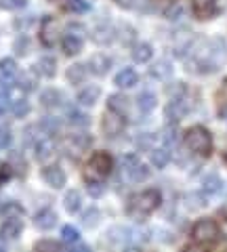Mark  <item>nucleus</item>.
Segmentation results:
<instances>
[{
    "instance_id": "nucleus-1",
    "label": "nucleus",
    "mask_w": 227,
    "mask_h": 252,
    "mask_svg": "<svg viewBox=\"0 0 227 252\" xmlns=\"http://www.w3.org/2000/svg\"><path fill=\"white\" fill-rule=\"evenodd\" d=\"M223 59V40H208L200 51H195V65L200 72H215Z\"/></svg>"
},
{
    "instance_id": "nucleus-2",
    "label": "nucleus",
    "mask_w": 227,
    "mask_h": 252,
    "mask_svg": "<svg viewBox=\"0 0 227 252\" xmlns=\"http://www.w3.org/2000/svg\"><path fill=\"white\" fill-rule=\"evenodd\" d=\"M158 204H160L158 191L150 189V191H141L137 195H132V198L129 200V204H127V212L135 219H143V217H147L150 212H154L156 208H158Z\"/></svg>"
},
{
    "instance_id": "nucleus-3",
    "label": "nucleus",
    "mask_w": 227,
    "mask_h": 252,
    "mask_svg": "<svg viewBox=\"0 0 227 252\" xmlns=\"http://www.w3.org/2000/svg\"><path fill=\"white\" fill-rule=\"evenodd\" d=\"M109 172H112V158L105 152H97L84 168V179L87 183H95V181H103Z\"/></svg>"
},
{
    "instance_id": "nucleus-4",
    "label": "nucleus",
    "mask_w": 227,
    "mask_h": 252,
    "mask_svg": "<svg viewBox=\"0 0 227 252\" xmlns=\"http://www.w3.org/2000/svg\"><path fill=\"white\" fill-rule=\"evenodd\" d=\"M185 145L194 154L206 156L210 149H213V137H210V132L206 128H202V126H194V128H190L185 132Z\"/></svg>"
},
{
    "instance_id": "nucleus-5",
    "label": "nucleus",
    "mask_w": 227,
    "mask_h": 252,
    "mask_svg": "<svg viewBox=\"0 0 227 252\" xmlns=\"http://www.w3.org/2000/svg\"><path fill=\"white\" fill-rule=\"evenodd\" d=\"M192 235H194V240L198 244H204L206 246V244H213V242L219 240V225L215 223L213 219H202V220H198V223L194 225Z\"/></svg>"
},
{
    "instance_id": "nucleus-6",
    "label": "nucleus",
    "mask_w": 227,
    "mask_h": 252,
    "mask_svg": "<svg viewBox=\"0 0 227 252\" xmlns=\"http://www.w3.org/2000/svg\"><path fill=\"white\" fill-rule=\"evenodd\" d=\"M122 168H124V172H127L129 181H143V179H147V175H150V170L139 162L137 156H124L122 158Z\"/></svg>"
},
{
    "instance_id": "nucleus-7",
    "label": "nucleus",
    "mask_w": 227,
    "mask_h": 252,
    "mask_svg": "<svg viewBox=\"0 0 227 252\" xmlns=\"http://www.w3.org/2000/svg\"><path fill=\"white\" fill-rule=\"evenodd\" d=\"M59 36H61V23L57 17H46L42 23V32H40V38L46 46H55L59 42Z\"/></svg>"
},
{
    "instance_id": "nucleus-8",
    "label": "nucleus",
    "mask_w": 227,
    "mask_h": 252,
    "mask_svg": "<svg viewBox=\"0 0 227 252\" xmlns=\"http://www.w3.org/2000/svg\"><path fill=\"white\" fill-rule=\"evenodd\" d=\"M101 130H103V135H105L107 139L118 137L120 132L124 130V120H122V116L116 114V112L105 114V116H103V122H101Z\"/></svg>"
},
{
    "instance_id": "nucleus-9",
    "label": "nucleus",
    "mask_w": 227,
    "mask_h": 252,
    "mask_svg": "<svg viewBox=\"0 0 227 252\" xmlns=\"http://www.w3.org/2000/svg\"><path fill=\"white\" fill-rule=\"evenodd\" d=\"M17 80V63L13 59H0V86H13V82Z\"/></svg>"
},
{
    "instance_id": "nucleus-10",
    "label": "nucleus",
    "mask_w": 227,
    "mask_h": 252,
    "mask_svg": "<svg viewBox=\"0 0 227 252\" xmlns=\"http://www.w3.org/2000/svg\"><path fill=\"white\" fill-rule=\"evenodd\" d=\"M21 229H23V225H21L19 217H9L2 223V227H0V240H4V242L17 240L21 235Z\"/></svg>"
},
{
    "instance_id": "nucleus-11",
    "label": "nucleus",
    "mask_w": 227,
    "mask_h": 252,
    "mask_svg": "<svg viewBox=\"0 0 227 252\" xmlns=\"http://www.w3.org/2000/svg\"><path fill=\"white\" fill-rule=\"evenodd\" d=\"M187 112H190V105H187V101L183 97H173L170 99V103H168V107H166V116H168V120L173 124L181 120Z\"/></svg>"
},
{
    "instance_id": "nucleus-12",
    "label": "nucleus",
    "mask_w": 227,
    "mask_h": 252,
    "mask_svg": "<svg viewBox=\"0 0 227 252\" xmlns=\"http://www.w3.org/2000/svg\"><path fill=\"white\" fill-rule=\"evenodd\" d=\"M42 179L49 183L53 189H61L65 185V172L61 170L59 166H46L42 170Z\"/></svg>"
},
{
    "instance_id": "nucleus-13",
    "label": "nucleus",
    "mask_w": 227,
    "mask_h": 252,
    "mask_svg": "<svg viewBox=\"0 0 227 252\" xmlns=\"http://www.w3.org/2000/svg\"><path fill=\"white\" fill-rule=\"evenodd\" d=\"M87 67H91L93 74L105 76V74L109 72V67H112V59H109L107 55H103V53H97V55H93V57H91V61H89Z\"/></svg>"
},
{
    "instance_id": "nucleus-14",
    "label": "nucleus",
    "mask_w": 227,
    "mask_h": 252,
    "mask_svg": "<svg viewBox=\"0 0 227 252\" xmlns=\"http://www.w3.org/2000/svg\"><path fill=\"white\" fill-rule=\"evenodd\" d=\"M55 223H57V215H55L53 210H49V208L40 210V212H38V215L34 217V225L38 227V229H42V231L53 229Z\"/></svg>"
},
{
    "instance_id": "nucleus-15",
    "label": "nucleus",
    "mask_w": 227,
    "mask_h": 252,
    "mask_svg": "<svg viewBox=\"0 0 227 252\" xmlns=\"http://www.w3.org/2000/svg\"><path fill=\"white\" fill-rule=\"evenodd\" d=\"M107 105H109V109H112V112L120 114L122 118L129 116V112H130V99L124 97V94H112V97H109V101H107Z\"/></svg>"
},
{
    "instance_id": "nucleus-16",
    "label": "nucleus",
    "mask_w": 227,
    "mask_h": 252,
    "mask_svg": "<svg viewBox=\"0 0 227 252\" xmlns=\"http://www.w3.org/2000/svg\"><path fill=\"white\" fill-rule=\"evenodd\" d=\"M40 103L46 109H55V107L64 105V94H61L57 89H46L40 94Z\"/></svg>"
},
{
    "instance_id": "nucleus-17",
    "label": "nucleus",
    "mask_w": 227,
    "mask_h": 252,
    "mask_svg": "<svg viewBox=\"0 0 227 252\" xmlns=\"http://www.w3.org/2000/svg\"><path fill=\"white\" fill-rule=\"evenodd\" d=\"M114 36H116V32H114V28L109 26L107 21H103V23H99V26H95V32H93V40L99 42V44L112 42V40H114Z\"/></svg>"
},
{
    "instance_id": "nucleus-18",
    "label": "nucleus",
    "mask_w": 227,
    "mask_h": 252,
    "mask_svg": "<svg viewBox=\"0 0 227 252\" xmlns=\"http://www.w3.org/2000/svg\"><path fill=\"white\" fill-rule=\"evenodd\" d=\"M89 145H91V137L89 135H72L65 141V147H67L69 154H82Z\"/></svg>"
},
{
    "instance_id": "nucleus-19",
    "label": "nucleus",
    "mask_w": 227,
    "mask_h": 252,
    "mask_svg": "<svg viewBox=\"0 0 227 252\" xmlns=\"http://www.w3.org/2000/svg\"><path fill=\"white\" fill-rule=\"evenodd\" d=\"M150 74L156 80H168V78L173 76V65H170V61H166V59H160L150 67Z\"/></svg>"
},
{
    "instance_id": "nucleus-20",
    "label": "nucleus",
    "mask_w": 227,
    "mask_h": 252,
    "mask_svg": "<svg viewBox=\"0 0 227 252\" xmlns=\"http://www.w3.org/2000/svg\"><path fill=\"white\" fill-rule=\"evenodd\" d=\"M61 49L65 51V55H78L82 49V36H76L72 32H67L61 40Z\"/></svg>"
},
{
    "instance_id": "nucleus-21",
    "label": "nucleus",
    "mask_w": 227,
    "mask_h": 252,
    "mask_svg": "<svg viewBox=\"0 0 227 252\" xmlns=\"http://www.w3.org/2000/svg\"><path fill=\"white\" fill-rule=\"evenodd\" d=\"M36 72L40 74V76H44V78H53L55 76V72H57V63H55V59L53 57H49V55H44V57H40L36 61Z\"/></svg>"
},
{
    "instance_id": "nucleus-22",
    "label": "nucleus",
    "mask_w": 227,
    "mask_h": 252,
    "mask_svg": "<svg viewBox=\"0 0 227 252\" xmlns=\"http://www.w3.org/2000/svg\"><path fill=\"white\" fill-rule=\"evenodd\" d=\"M221 189H223V181L219 175H206L204 181H202V191L206 195H217L221 193Z\"/></svg>"
},
{
    "instance_id": "nucleus-23",
    "label": "nucleus",
    "mask_w": 227,
    "mask_h": 252,
    "mask_svg": "<svg viewBox=\"0 0 227 252\" xmlns=\"http://www.w3.org/2000/svg\"><path fill=\"white\" fill-rule=\"evenodd\" d=\"M99 94H101V91L97 89V86H84V89L78 93V103L84 105V107H91V105H95Z\"/></svg>"
},
{
    "instance_id": "nucleus-24",
    "label": "nucleus",
    "mask_w": 227,
    "mask_h": 252,
    "mask_svg": "<svg viewBox=\"0 0 227 252\" xmlns=\"http://www.w3.org/2000/svg\"><path fill=\"white\" fill-rule=\"evenodd\" d=\"M139 80V76L135 69H122V72H118V76H116V86H120V89H130V86H135Z\"/></svg>"
},
{
    "instance_id": "nucleus-25",
    "label": "nucleus",
    "mask_w": 227,
    "mask_h": 252,
    "mask_svg": "<svg viewBox=\"0 0 227 252\" xmlns=\"http://www.w3.org/2000/svg\"><path fill=\"white\" fill-rule=\"evenodd\" d=\"M55 156V143L51 139H42V141H38L36 143V158L40 162H46V160H51V158Z\"/></svg>"
},
{
    "instance_id": "nucleus-26",
    "label": "nucleus",
    "mask_w": 227,
    "mask_h": 252,
    "mask_svg": "<svg viewBox=\"0 0 227 252\" xmlns=\"http://www.w3.org/2000/svg\"><path fill=\"white\" fill-rule=\"evenodd\" d=\"M87 76H89V69H87V65H82V63H76V65H72L67 69L69 84H82L87 80Z\"/></svg>"
},
{
    "instance_id": "nucleus-27",
    "label": "nucleus",
    "mask_w": 227,
    "mask_h": 252,
    "mask_svg": "<svg viewBox=\"0 0 227 252\" xmlns=\"http://www.w3.org/2000/svg\"><path fill=\"white\" fill-rule=\"evenodd\" d=\"M137 105L143 114H150L152 109L156 107V94L152 91H141L139 97H137Z\"/></svg>"
},
{
    "instance_id": "nucleus-28",
    "label": "nucleus",
    "mask_w": 227,
    "mask_h": 252,
    "mask_svg": "<svg viewBox=\"0 0 227 252\" xmlns=\"http://www.w3.org/2000/svg\"><path fill=\"white\" fill-rule=\"evenodd\" d=\"M64 206L67 212H78L82 208V198H80V191H76V189H69L64 198Z\"/></svg>"
},
{
    "instance_id": "nucleus-29",
    "label": "nucleus",
    "mask_w": 227,
    "mask_h": 252,
    "mask_svg": "<svg viewBox=\"0 0 227 252\" xmlns=\"http://www.w3.org/2000/svg\"><path fill=\"white\" fill-rule=\"evenodd\" d=\"M152 46L147 42H141V44H135L132 46V59H135L137 63H145L152 59Z\"/></svg>"
},
{
    "instance_id": "nucleus-30",
    "label": "nucleus",
    "mask_w": 227,
    "mask_h": 252,
    "mask_svg": "<svg viewBox=\"0 0 227 252\" xmlns=\"http://www.w3.org/2000/svg\"><path fill=\"white\" fill-rule=\"evenodd\" d=\"M168 162H170V152H168V147L152 149V164H154L156 168H164Z\"/></svg>"
},
{
    "instance_id": "nucleus-31",
    "label": "nucleus",
    "mask_w": 227,
    "mask_h": 252,
    "mask_svg": "<svg viewBox=\"0 0 227 252\" xmlns=\"http://www.w3.org/2000/svg\"><path fill=\"white\" fill-rule=\"evenodd\" d=\"M67 122L74 124V126H87L89 124V116L82 114L80 109H76V107H69L67 109Z\"/></svg>"
},
{
    "instance_id": "nucleus-32",
    "label": "nucleus",
    "mask_w": 227,
    "mask_h": 252,
    "mask_svg": "<svg viewBox=\"0 0 227 252\" xmlns=\"http://www.w3.org/2000/svg\"><path fill=\"white\" fill-rule=\"evenodd\" d=\"M59 120L57 118H53V116H46L42 118V122H40V128L46 132V135H55V132H59Z\"/></svg>"
},
{
    "instance_id": "nucleus-33",
    "label": "nucleus",
    "mask_w": 227,
    "mask_h": 252,
    "mask_svg": "<svg viewBox=\"0 0 227 252\" xmlns=\"http://www.w3.org/2000/svg\"><path fill=\"white\" fill-rule=\"evenodd\" d=\"M99 210L97 208H89L87 212H84V217H82V223H84V227H95L97 223H99Z\"/></svg>"
},
{
    "instance_id": "nucleus-34",
    "label": "nucleus",
    "mask_w": 227,
    "mask_h": 252,
    "mask_svg": "<svg viewBox=\"0 0 227 252\" xmlns=\"http://www.w3.org/2000/svg\"><path fill=\"white\" fill-rule=\"evenodd\" d=\"M30 46H32L30 38H28V36H19V38H17V42H15V53H17L19 57H23V55H28Z\"/></svg>"
},
{
    "instance_id": "nucleus-35",
    "label": "nucleus",
    "mask_w": 227,
    "mask_h": 252,
    "mask_svg": "<svg viewBox=\"0 0 227 252\" xmlns=\"http://www.w3.org/2000/svg\"><path fill=\"white\" fill-rule=\"evenodd\" d=\"M0 215H4V217H19L21 215V206L19 204H15V202H6L2 208H0Z\"/></svg>"
},
{
    "instance_id": "nucleus-36",
    "label": "nucleus",
    "mask_w": 227,
    "mask_h": 252,
    "mask_svg": "<svg viewBox=\"0 0 227 252\" xmlns=\"http://www.w3.org/2000/svg\"><path fill=\"white\" fill-rule=\"evenodd\" d=\"M213 4H215V0H194V6H195V11H198L200 15H210Z\"/></svg>"
},
{
    "instance_id": "nucleus-37",
    "label": "nucleus",
    "mask_w": 227,
    "mask_h": 252,
    "mask_svg": "<svg viewBox=\"0 0 227 252\" xmlns=\"http://www.w3.org/2000/svg\"><path fill=\"white\" fill-rule=\"evenodd\" d=\"M13 114L17 116V118H23L28 112H30V105H28V101H23V99H17V101H13Z\"/></svg>"
},
{
    "instance_id": "nucleus-38",
    "label": "nucleus",
    "mask_w": 227,
    "mask_h": 252,
    "mask_svg": "<svg viewBox=\"0 0 227 252\" xmlns=\"http://www.w3.org/2000/svg\"><path fill=\"white\" fill-rule=\"evenodd\" d=\"M11 128L6 124H0V149H4V147H9L11 145Z\"/></svg>"
},
{
    "instance_id": "nucleus-39",
    "label": "nucleus",
    "mask_w": 227,
    "mask_h": 252,
    "mask_svg": "<svg viewBox=\"0 0 227 252\" xmlns=\"http://www.w3.org/2000/svg\"><path fill=\"white\" fill-rule=\"evenodd\" d=\"M61 235H64V242H67V244H76L80 240V235H78V231L74 227H64V229H61Z\"/></svg>"
},
{
    "instance_id": "nucleus-40",
    "label": "nucleus",
    "mask_w": 227,
    "mask_h": 252,
    "mask_svg": "<svg viewBox=\"0 0 227 252\" xmlns=\"http://www.w3.org/2000/svg\"><path fill=\"white\" fill-rule=\"evenodd\" d=\"M162 139H164V143H168V145H173V143H177V128H175V124L173 126H168V128H164V132H162Z\"/></svg>"
},
{
    "instance_id": "nucleus-41",
    "label": "nucleus",
    "mask_w": 227,
    "mask_h": 252,
    "mask_svg": "<svg viewBox=\"0 0 227 252\" xmlns=\"http://www.w3.org/2000/svg\"><path fill=\"white\" fill-rule=\"evenodd\" d=\"M183 15H185V9H183L181 4H175V6H170V9L166 11V17H168V19H173V21L181 19Z\"/></svg>"
},
{
    "instance_id": "nucleus-42",
    "label": "nucleus",
    "mask_w": 227,
    "mask_h": 252,
    "mask_svg": "<svg viewBox=\"0 0 227 252\" xmlns=\"http://www.w3.org/2000/svg\"><path fill=\"white\" fill-rule=\"evenodd\" d=\"M28 0H0V9H21V6H26Z\"/></svg>"
},
{
    "instance_id": "nucleus-43",
    "label": "nucleus",
    "mask_w": 227,
    "mask_h": 252,
    "mask_svg": "<svg viewBox=\"0 0 227 252\" xmlns=\"http://www.w3.org/2000/svg\"><path fill=\"white\" fill-rule=\"evenodd\" d=\"M19 84H21L23 91H34L36 89V80H34L32 76H21L19 78Z\"/></svg>"
},
{
    "instance_id": "nucleus-44",
    "label": "nucleus",
    "mask_w": 227,
    "mask_h": 252,
    "mask_svg": "<svg viewBox=\"0 0 227 252\" xmlns=\"http://www.w3.org/2000/svg\"><path fill=\"white\" fill-rule=\"evenodd\" d=\"M69 6L76 11V13H84L89 11V2L87 0H69Z\"/></svg>"
},
{
    "instance_id": "nucleus-45",
    "label": "nucleus",
    "mask_w": 227,
    "mask_h": 252,
    "mask_svg": "<svg viewBox=\"0 0 227 252\" xmlns=\"http://www.w3.org/2000/svg\"><path fill=\"white\" fill-rule=\"evenodd\" d=\"M36 128H38V126H28V128L23 130V143H26V145L34 143V139H36L34 132H36Z\"/></svg>"
},
{
    "instance_id": "nucleus-46",
    "label": "nucleus",
    "mask_w": 227,
    "mask_h": 252,
    "mask_svg": "<svg viewBox=\"0 0 227 252\" xmlns=\"http://www.w3.org/2000/svg\"><path fill=\"white\" fill-rule=\"evenodd\" d=\"M36 248L38 250H59V244L57 242H51V240H44V242H38Z\"/></svg>"
},
{
    "instance_id": "nucleus-47",
    "label": "nucleus",
    "mask_w": 227,
    "mask_h": 252,
    "mask_svg": "<svg viewBox=\"0 0 227 252\" xmlns=\"http://www.w3.org/2000/svg\"><path fill=\"white\" fill-rule=\"evenodd\" d=\"M89 193L93 198H97V195L103 193V185H101V181H95V183H89Z\"/></svg>"
},
{
    "instance_id": "nucleus-48",
    "label": "nucleus",
    "mask_w": 227,
    "mask_h": 252,
    "mask_svg": "<svg viewBox=\"0 0 227 252\" xmlns=\"http://www.w3.org/2000/svg\"><path fill=\"white\" fill-rule=\"evenodd\" d=\"M137 143H139L141 149H147V147L154 145V137H152V135H141V137L137 139Z\"/></svg>"
},
{
    "instance_id": "nucleus-49",
    "label": "nucleus",
    "mask_w": 227,
    "mask_h": 252,
    "mask_svg": "<svg viewBox=\"0 0 227 252\" xmlns=\"http://www.w3.org/2000/svg\"><path fill=\"white\" fill-rule=\"evenodd\" d=\"M9 97H6V94L4 93H0V116H2L4 112H6V109H9Z\"/></svg>"
},
{
    "instance_id": "nucleus-50",
    "label": "nucleus",
    "mask_w": 227,
    "mask_h": 252,
    "mask_svg": "<svg viewBox=\"0 0 227 252\" xmlns=\"http://www.w3.org/2000/svg\"><path fill=\"white\" fill-rule=\"evenodd\" d=\"M11 177V168L9 166H0V185H2V181H6Z\"/></svg>"
},
{
    "instance_id": "nucleus-51",
    "label": "nucleus",
    "mask_w": 227,
    "mask_h": 252,
    "mask_svg": "<svg viewBox=\"0 0 227 252\" xmlns=\"http://www.w3.org/2000/svg\"><path fill=\"white\" fill-rule=\"evenodd\" d=\"M219 99H221L223 103H227V80L221 84V91H219Z\"/></svg>"
},
{
    "instance_id": "nucleus-52",
    "label": "nucleus",
    "mask_w": 227,
    "mask_h": 252,
    "mask_svg": "<svg viewBox=\"0 0 227 252\" xmlns=\"http://www.w3.org/2000/svg\"><path fill=\"white\" fill-rule=\"evenodd\" d=\"M118 2H120V6H132V4H135L132 0H118Z\"/></svg>"
}]
</instances>
